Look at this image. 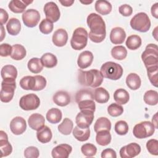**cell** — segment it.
<instances>
[{"label": "cell", "instance_id": "cell-1", "mask_svg": "<svg viewBox=\"0 0 158 158\" xmlns=\"http://www.w3.org/2000/svg\"><path fill=\"white\" fill-rule=\"evenodd\" d=\"M86 22L90 31L89 38L94 43H101L106 38V23L102 17L96 13H91L87 17Z\"/></svg>", "mask_w": 158, "mask_h": 158}, {"label": "cell", "instance_id": "cell-2", "mask_svg": "<svg viewBox=\"0 0 158 158\" xmlns=\"http://www.w3.org/2000/svg\"><path fill=\"white\" fill-rule=\"evenodd\" d=\"M103 78L101 72L96 69H92L89 71L78 70V82L83 86L97 88L102 84Z\"/></svg>", "mask_w": 158, "mask_h": 158}, {"label": "cell", "instance_id": "cell-3", "mask_svg": "<svg viewBox=\"0 0 158 158\" xmlns=\"http://www.w3.org/2000/svg\"><path fill=\"white\" fill-rule=\"evenodd\" d=\"M100 72L104 78L112 80H117L122 77L123 70L120 64L109 61L102 65Z\"/></svg>", "mask_w": 158, "mask_h": 158}, {"label": "cell", "instance_id": "cell-4", "mask_svg": "<svg viewBox=\"0 0 158 158\" xmlns=\"http://www.w3.org/2000/svg\"><path fill=\"white\" fill-rule=\"evenodd\" d=\"M158 48L156 44H149L141 54V59L146 69L158 65Z\"/></svg>", "mask_w": 158, "mask_h": 158}, {"label": "cell", "instance_id": "cell-5", "mask_svg": "<svg viewBox=\"0 0 158 158\" xmlns=\"http://www.w3.org/2000/svg\"><path fill=\"white\" fill-rule=\"evenodd\" d=\"M131 27L136 31L144 33L151 27V20L145 12H139L135 15L130 22Z\"/></svg>", "mask_w": 158, "mask_h": 158}, {"label": "cell", "instance_id": "cell-6", "mask_svg": "<svg viewBox=\"0 0 158 158\" xmlns=\"http://www.w3.org/2000/svg\"><path fill=\"white\" fill-rule=\"evenodd\" d=\"M88 34L86 29L82 27L77 28L73 33L70 40L72 48L77 51L81 50L87 44Z\"/></svg>", "mask_w": 158, "mask_h": 158}, {"label": "cell", "instance_id": "cell-7", "mask_svg": "<svg viewBox=\"0 0 158 158\" xmlns=\"http://www.w3.org/2000/svg\"><path fill=\"white\" fill-rule=\"evenodd\" d=\"M154 125L149 121H143L135 125L133 133L138 139H143L152 136L155 131Z\"/></svg>", "mask_w": 158, "mask_h": 158}, {"label": "cell", "instance_id": "cell-8", "mask_svg": "<svg viewBox=\"0 0 158 158\" xmlns=\"http://www.w3.org/2000/svg\"><path fill=\"white\" fill-rule=\"evenodd\" d=\"M15 88V80H3L0 92L1 101L5 103L10 102L14 97Z\"/></svg>", "mask_w": 158, "mask_h": 158}, {"label": "cell", "instance_id": "cell-9", "mask_svg": "<svg viewBox=\"0 0 158 158\" xmlns=\"http://www.w3.org/2000/svg\"><path fill=\"white\" fill-rule=\"evenodd\" d=\"M40 105V100L37 95L33 93L23 96L19 101V106L24 110L36 109Z\"/></svg>", "mask_w": 158, "mask_h": 158}, {"label": "cell", "instance_id": "cell-10", "mask_svg": "<svg viewBox=\"0 0 158 158\" xmlns=\"http://www.w3.org/2000/svg\"><path fill=\"white\" fill-rule=\"evenodd\" d=\"M94 119V112L89 110H82L77 115L75 122L77 126L81 129L89 128Z\"/></svg>", "mask_w": 158, "mask_h": 158}, {"label": "cell", "instance_id": "cell-11", "mask_svg": "<svg viewBox=\"0 0 158 158\" xmlns=\"http://www.w3.org/2000/svg\"><path fill=\"white\" fill-rule=\"evenodd\" d=\"M22 18L25 26L33 28L38 25L40 19V14L37 10L29 9L23 13Z\"/></svg>", "mask_w": 158, "mask_h": 158}, {"label": "cell", "instance_id": "cell-12", "mask_svg": "<svg viewBox=\"0 0 158 158\" xmlns=\"http://www.w3.org/2000/svg\"><path fill=\"white\" fill-rule=\"evenodd\" d=\"M44 12L46 19L52 23L57 22L60 18V14L59 9L57 5L52 1L46 3L44 6Z\"/></svg>", "mask_w": 158, "mask_h": 158}, {"label": "cell", "instance_id": "cell-13", "mask_svg": "<svg viewBox=\"0 0 158 158\" xmlns=\"http://www.w3.org/2000/svg\"><path fill=\"white\" fill-rule=\"evenodd\" d=\"M141 152V146L136 143H131L123 146L120 150L122 158H132L138 156Z\"/></svg>", "mask_w": 158, "mask_h": 158}, {"label": "cell", "instance_id": "cell-14", "mask_svg": "<svg viewBox=\"0 0 158 158\" xmlns=\"http://www.w3.org/2000/svg\"><path fill=\"white\" fill-rule=\"evenodd\" d=\"M27 128V123L25 120L20 116H17L12 118L10 123V129L12 133L15 135L22 134Z\"/></svg>", "mask_w": 158, "mask_h": 158}, {"label": "cell", "instance_id": "cell-15", "mask_svg": "<svg viewBox=\"0 0 158 158\" xmlns=\"http://www.w3.org/2000/svg\"><path fill=\"white\" fill-rule=\"evenodd\" d=\"M72 148L67 144H60L52 149L51 154L54 158H67L72 152Z\"/></svg>", "mask_w": 158, "mask_h": 158}, {"label": "cell", "instance_id": "cell-16", "mask_svg": "<svg viewBox=\"0 0 158 158\" xmlns=\"http://www.w3.org/2000/svg\"><path fill=\"white\" fill-rule=\"evenodd\" d=\"M0 149L1 157H6L12 153V147L8 141V136L6 132L0 131Z\"/></svg>", "mask_w": 158, "mask_h": 158}, {"label": "cell", "instance_id": "cell-17", "mask_svg": "<svg viewBox=\"0 0 158 158\" xmlns=\"http://www.w3.org/2000/svg\"><path fill=\"white\" fill-rule=\"evenodd\" d=\"M67 32L63 28H59L56 30L52 37L53 44L57 47H62L65 46L67 42Z\"/></svg>", "mask_w": 158, "mask_h": 158}, {"label": "cell", "instance_id": "cell-18", "mask_svg": "<svg viewBox=\"0 0 158 158\" xmlns=\"http://www.w3.org/2000/svg\"><path fill=\"white\" fill-rule=\"evenodd\" d=\"M28 123L31 129L38 131L44 126L45 119L41 114L35 113L29 117Z\"/></svg>", "mask_w": 158, "mask_h": 158}, {"label": "cell", "instance_id": "cell-19", "mask_svg": "<svg viewBox=\"0 0 158 158\" xmlns=\"http://www.w3.org/2000/svg\"><path fill=\"white\" fill-rule=\"evenodd\" d=\"M126 38V33L121 27H115L110 33V40L114 44H120L123 43Z\"/></svg>", "mask_w": 158, "mask_h": 158}, {"label": "cell", "instance_id": "cell-20", "mask_svg": "<svg viewBox=\"0 0 158 158\" xmlns=\"http://www.w3.org/2000/svg\"><path fill=\"white\" fill-rule=\"evenodd\" d=\"M93 54L89 51H85L81 52L78 57L77 64L78 66L81 69H85L91 65L93 60Z\"/></svg>", "mask_w": 158, "mask_h": 158}, {"label": "cell", "instance_id": "cell-21", "mask_svg": "<svg viewBox=\"0 0 158 158\" xmlns=\"http://www.w3.org/2000/svg\"><path fill=\"white\" fill-rule=\"evenodd\" d=\"M52 100L56 105L64 107L70 102V96L65 91H58L54 94Z\"/></svg>", "mask_w": 158, "mask_h": 158}, {"label": "cell", "instance_id": "cell-22", "mask_svg": "<svg viewBox=\"0 0 158 158\" xmlns=\"http://www.w3.org/2000/svg\"><path fill=\"white\" fill-rule=\"evenodd\" d=\"M3 80H15L17 77V70L12 65H4L1 71Z\"/></svg>", "mask_w": 158, "mask_h": 158}, {"label": "cell", "instance_id": "cell-23", "mask_svg": "<svg viewBox=\"0 0 158 158\" xmlns=\"http://www.w3.org/2000/svg\"><path fill=\"white\" fill-rule=\"evenodd\" d=\"M52 134L51 129L48 126H44L36 132V138L41 143H47L52 139Z\"/></svg>", "mask_w": 158, "mask_h": 158}, {"label": "cell", "instance_id": "cell-24", "mask_svg": "<svg viewBox=\"0 0 158 158\" xmlns=\"http://www.w3.org/2000/svg\"><path fill=\"white\" fill-rule=\"evenodd\" d=\"M126 84L131 90H136L141 86V78L138 74L130 73L126 78Z\"/></svg>", "mask_w": 158, "mask_h": 158}, {"label": "cell", "instance_id": "cell-25", "mask_svg": "<svg viewBox=\"0 0 158 158\" xmlns=\"http://www.w3.org/2000/svg\"><path fill=\"white\" fill-rule=\"evenodd\" d=\"M94 99L98 103H106L110 98L109 92L102 87H99L94 91Z\"/></svg>", "mask_w": 158, "mask_h": 158}, {"label": "cell", "instance_id": "cell-26", "mask_svg": "<svg viewBox=\"0 0 158 158\" xmlns=\"http://www.w3.org/2000/svg\"><path fill=\"white\" fill-rule=\"evenodd\" d=\"M95 10L100 14L106 15L110 13L112 11V5L111 4L105 0H99L96 1L95 2Z\"/></svg>", "mask_w": 158, "mask_h": 158}, {"label": "cell", "instance_id": "cell-27", "mask_svg": "<svg viewBox=\"0 0 158 158\" xmlns=\"http://www.w3.org/2000/svg\"><path fill=\"white\" fill-rule=\"evenodd\" d=\"M6 28L9 34L12 36L18 35L21 30V24L19 19L16 18H11L9 20Z\"/></svg>", "mask_w": 158, "mask_h": 158}, {"label": "cell", "instance_id": "cell-28", "mask_svg": "<svg viewBox=\"0 0 158 158\" xmlns=\"http://www.w3.org/2000/svg\"><path fill=\"white\" fill-rule=\"evenodd\" d=\"M114 99L118 104H125L130 99V95L127 91L123 88H119L115 91Z\"/></svg>", "mask_w": 158, "mask_h": 158}, {"label": "cell", "instance_id": "cell-29", "mask_svg": "<svg viewBox=\"0 0 158 158\" xmlns=\"http://www.w3.org/2000/svg\"><path fill=\"white\" fill-rule=\"evenodd\" d=\"M111 135L109 130H101L96 133V143L101 146H107L111 141Z\"/></svg>", "mask_w": 158, "mask_h": 158}, {"label": "cell", "instance_id": "cell-30", "mask_svg": "<svg viewBox=\"0 0 158 158\" xmlns=\"http://www.w3.org/2000/svg\"><path fill=\"white\" fill-rule=\"evenodd\" d=\"M62 114L60 109L57 108H51L46 113V118L47 120L53 124L59 123L62 119Z\"/></svg>", "mask_w": 158, "mask_h": 158}, {"label": "cell", "instance_id": "cell-31", "mask_svg": "<svg viewBox=\"0 0 158 158\" xmlns=\"http://www.w3.org/2000/svg\"><path fill=\"white\" fill-rule=\"evenodd\" d=\"M27 51L25 47L19 44H15L12 46V50L10 57L15 60L23 59L26 56Z\"/></svg>", "mask_w": 158, "mask_h": 158}, {"label": "cell", "instance_id": "cell-32", "mask_svg": "<svg viewBox=\"0 0 158 158\" xmlns=\"http://www.w3.org/2000/svg\"><path fill=\"white\" fill-rule=\"evenodd\" d=\"M43 65L46 68H53L57 64L56 56L50 52L44 54L40 58Z\"/></svg>", "mask_w": 158, "mask_h": 158}, {"label": "cell", "instance_id": "cell-33", "mask_svg": "<svg viewBox=\"0 0 158 158\" xmlns=\"http://www.w3.org/2000/svg\"><path fill=\"white\" fill-rule=\"evenodd\" d=\"M73 135L78 141L81 142L85 141L88 140L90 136V129L89 128L81 129L78 126H76L73 128Z\"/></svg>", "mask_w": 158, "mask_h": 158}, {"label": "cell", "instance_id": "cell-34", "mask_svg": "<svg viewBox=\"0 0 158 158\" xmlns=\"http://www.w3.org/2000/svg\"><path fill=\"white\" fill-rule=\"evenodd\" d=\"M111 129V122L107 117H101L97 119L94 125V130L96 133L101 130H109Z\"/></svg>", "mask_w": 158, "mask_h": 158}, {"label": "cell", "instance_id": "cell-35", "mask_svg": "<svg viewBox=\"0 0 158 158\" xmlns=\"http://www.w3.org/2000/svg\"><path fill=\"white\" fill-rule=\"evenodd\" d=\"M29 70L33 73H39L43 69V65L41 59L38 57H33L30 59L27 64Z\"/></svg>", "mask_w": 158, "mask_h": 158}, {"label": "cell", "instance_id": "cell-36", "mask_svg": "<svg viewBox=\"0 0 158 158\" xmlns=\"http://www.w3.org/2000/svg\"><path fill=\"white\" fill-rule=\"evenodd\" d=\"M142 43L141 38L136 35L129 36L126 40V46L130 50H136L138 49Z\"/></svg>", "mask_w": 158, "mask_h": 158}, {"label": "cell", "instance_id": "cell-37", "mask_svg": "<svg viewBox=\"0 0 158 158\" xmlns=\"http://www.w3.org/2000/svg\"><path fill=\"white\" fill-rule=\"evenodd\" d=\"M59 131L64 135H69L71 133L73 128V123L72 120L69 118H65L61 123L58 126Z\"/></svg>", "mask_w": 158, "mask_h": 158}, {"label": "cell", "instance_id": "cell-38", "mask_svg": "<svg viewBox=\"0 0 158 158\" xmlns=\"http://www.w3.org/2000/svg\"><path fill=\"white\" fill-rule=\"evenodd\" d=\"M28 6L23 1L12 0L9 3V9L13 12L19 14L25 11Z\"/></svg>", "mask_w": 158, "mask_h": 158}, {"label": "cell", "instance_id": "cell-39", "mask_svg": "<svg viewBox=\"0 0 158 158\" xmlns=\"http://www.w3.org/2000/svg\"><path fill=\"white\" fill-rule=\"evenodd\" d=\"M20 87L25 90L34 91L35 86V76H25L20 80Z\"/></svg>", "mask_w": 158, "mask_h": 158}, {"label": "cell", "instance_id": "cell-40", "mask_svg": "<svg viewBox=\"0 0 158 158\" xmlns=\"http://www.w3.org/2000/svg\"><path fill=\"white\" fill-rule=\"evenodd\" d=\"M111 55L114 59L122 60L126 58L127 56V51L123 46H116L112 49Z\"/></svg>", "mask_w": 158, "mask_h": 158}, {"label": "cell", "instance_id": "cell-41", "mask_svg": "<svg viewBox=\"0 0 158 158\" xmlns=\"http://www.w3.org/2000/svg\"><path fill=\"white\" fill-rule=\"evenodd\" d=\"M144 101L150 106H155L158 103V93L155 90H148L144 94Z\"/></svg>", "mask_w": 158, "mask_h": 158}, {"label": "cell", "instance_id": "cell-42", "mask_svg": "<svg viewBox=\"0 0 158 158\" xmlns=\"http://www.w3.org/2000/svg\"><path fill=\"white\" fill-rule=\"evenodd\" d=\"M86 99L94 100V95L91 90L89 89H81L77 92L75 95V101L77 103Z\"/></svg>", "mask_w": 158, "mask_h": 158}, {"label": "cell", "instance_id": "cell-43", "mask_svg": "<svg viewBox=\"0 0 158 158\" xmlns=\"http://www.w3.org/2000/svg\"><path fill=\"white\" fill-rule=\"evenodd\" d=\"M147 69V74L151 84L155 87L158 86V65L153 66Z\"/></svg>", "mask_w": 158, "mask_h": 158}, {"label": "cell", "instance_id": "cell-44", "mask_svg": "<svg viewBox=\"0 0 158 158\" xmlns=\"http://www.w3.org/2000/svg\"><path fill=\"white\" fill-rule=\"evenodd\" d=\"M107 112L112 117H118L123 112V107L117 103H112L107 107Z\"/></svg>", "mask_w": 158, "mask_h": 158}, {"label": "cell", "instance_id": "cell-45", "mask_svg": "<svg viewBox=\"0 0 158 158\" xmlns=\"http://www.w3.org/2000/svg\"><path fill=\"white\" fill-rule=\"evenodd\" d=\"M81 151L86 157H93L96 155L97 148L91 143H86L81 147Z\"/></svg>", "mask_w": 158, "mask_h": 158}, {"label": "cell", "instance_id": "cell-46", "mask_svg": "<svg viewBox=\"0 0 158 158\" xmlns=\"http://www.w3.org/2000/svg\"><path fill=\"white\" fill-rule=\"evenodd\" d=\"M54 28L53 23L48 19H43L39 25L40 31L45 35L49 34L52 31Z\"/></svg>", "mask_w": 158, "mask_h": 158}, {"label": "cell", "instance_id": "cell-47", "mask_svg": "<svg viewBox=\"0 0 158 158\" xmlns=\"http://www.w3.org/2000/svg\"><path fill=\"white\" fill-rule=\"evenodd\" d=\"M78 106L80 110H89L94 112L96 110V105L94 100L86 99L78 102Z\"/></svg>", "mask_w": 158, "mask_h": 158}, {"label": "cell", "instance_id": "cell-48", "mask_svg": "<svg viewBox=\"0 0 158 158\" xmlns=\"http://www.w3.org/2000/svg\"><path fill=\"white\" fill-rule=\"evenodd\" d=\"M128 125L124 120L117 122L114 126L115 131L119 135H125L128 131Z\"/></svg>", "mask_w": 158, "mask_h": 158}, {"label": "cell", "instance_id": "cell-49", "mask_svg": "<svg viewBox=\"0 0 158 158\" xmlns=\"http://www.w3.org/2000/svg\"><path fill=\"white\" fill-rule=\"evenodd\" d=\"M146 148L148 152L154 156L158 155V141L156 139H151L147 141Z\"/></svg>", "mask_w": 158, "mask_h": 158}, {"label": "cell", "instance_id": "cell-50", "mask_svg": "<svg viewBox=\"0 0 158 158\" xmlns=\"http://www.w3.org/2000/svg\"><path fill=\"white\" fill-rule=\"evenodd\" d=\"M35 86L34 91H41L46 86V80L41 75H35Z\"/></svg>", "mask_w": 158, "mask_h": 158}, {"label": "cell", "instance_id": "cell-51", "mask_svg": "<svg viewBox=\"0 0 158 158\" xmlns=\"http://www.w3.org/2000/svg\"><path fill=\"white\" fill-rule=\"evenodd\" d=\"M39 156V150L35 146H29L24 151V156L26 158H37Z\"/></svg>", "mask_w": 158, "mask_h": 158}, {"label": "cell", "instance_id": "cell-52", "mask_svg": "<svg viewBox=\"0 0 158 158\" xmlns=\"http://www.w3.org/2000/svg\"><path fill=\"white\" fill-rule=\"evenodd\" d=\"M12 50V46L7 43H3L0 45V55L2 57L10 56Z\"/></svg>", "mask_w": 158, "mask_h": 158}, {"label": "cell", "instance_id": "cell-53", "mask_svg": "<svg viewBox=\"0 0 158 158\" xmlns=\"http://www.w3.org/2000/svg\"><path fill=\"white\" fill-rule=\"evenodd\" d=\"M119 13L125 17H128L133 13L132 7L128 4H122L118 7Z\"/></svg>", "mask_w": 158, "mask_h": 158}, {"label": "cell", "instance_id": "cell-54", "mask_svg": "<svg viewBox=\"0 0 158 158\" xmlns=\"http://www.w3.org/2000/svg\"><path fill=\"white\" fill-rule=\"evenodd\" d=\"M101 157L102 158H116L117 154L116 152L111 149V148H107L106 149H104L101 152Z\"/></svg>", "mask_w": 158, "mask_h": 158}, {"label": "cell", "instance_id": "cell-55", "mask_svg": "<svg viewBox=\"0 0 158 158\" xmlns=\"http://www.w3.org/2000/svg\"><path fill=\"white\" fill-rule=\"evenodd\" d=\"M9 15L7 12L3 9H0V23L1 25H3L6 23L8 20Z\"/></svg>", "mask_w": 158, "mask_h": 158}, {"label": "cell", "instance_id": "cell-56", "mask_svg": "<svg viewBox=\"0 0 158 158\" xmlns=\"http://www.w3.org/2000/svg\"><path fill=\"white\" fill-rule=\"evenodd\" d=\"M151 12L152 15L154 17H155L156 19L158 18V3L157 2L155 3L152 6Z\"/></svg>", "mask_w": 158, "mask_h": 158}, {"label": "cell", "instance_id": "cell-57", "mask_svg": "<svg viewBox=\"0 0 158 158\" xmlns=\"http://www.w3.org/2000/svg\"><path fill=\"white\" fill-rule=\"evenodd\" d=\"M59 2L63 6H65V7H69L71 6L73 2L74 1L73 0H65V1H59Z\"/></svg>", "mask_w": 158, "mask_h": 158}, {"label": "cell", "instance_id": "cell-58", "mask_svg": "<svg viewBox=\"0 0 158 158\" xmlns=\"http://www.w3.org/2000/svg\"><path fill=\"white\" fill-rule=\"evenodd\" d=\"M156 129H157L158 127H157V113H156L153 117H152V122H151Z\"/></svg>", "mask_w": 158, "mask_h": 158}, {"label": "cell", "instance_id": "cell-59", "mask_svg": "<svg viewBox=\"0 0 158 158\" xmlns=\"http://www.w3.org/2000/svg\"><path fill=\"white\" fill-rule=\"evenodd\" d=\"M5 36H6V33H5V31L4 29V27H3V25H1V40H0V41H2L3 40Z\"/></svg>", "mask_w": 158, "mask_h": 158}, {"label": "cell", "instance_id": "cell-60", "mask_svg": "<svg viewBox=\"0 0 158 158\" xmlns=\"http://www.w3.org/2000/svg\"><path fill=\"white\" fill-rule=\"evenodd\" d=\"M152 35H153V36L154 37L155 40H156V41H157V27H156L154 28V31H152Z\"/></svg>", "mask_w": 158, "mask_h": 158}, {"label": "cell", "instance_id": "cell-61", "mask_svg": "<svg viewBox=\"0 0 158 158\" xmlns=\"http://www.w3.org/2000/svg\"><path fill=\"white\" fill-rule=\"evenodd\" d=\"M80 2L82 3V4H86V5H88V4H89L93 2V1H80Z\"/></svg>", "mask_w": 158, "mask_h": 158}]
</instances>
